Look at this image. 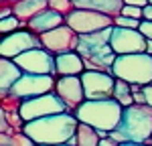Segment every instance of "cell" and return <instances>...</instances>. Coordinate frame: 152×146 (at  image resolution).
<instances>
[{
	"label": "cell",
	"instance_id": "4dcf8cb0",
	"mask_svg": "<svg viewBox=\"0 0 152 146\" xmlns=\"http://www.w3.org/2000/svg\"><path fill=\"white\" fill-rule=\"evenodd\" d=\"M146 53H148V55H152V39H148V41H146Z\"/></svg>",
	"mask_w": 152,
	"mask_h": 146
},
{
	"label": "cell",
	"instance_id": "ac0fdd59",
	"mask_svg": "<svg viewBox=\"0 0 152 146\" xmlns=\"http://www.w3.org/2000/svg\"><path fill=\"white\" fill-rule=\"evenodd\" d=\"M73 4L85 6L89 10H97L102 14H118L122 12V0H73Z\"/></svg>",
	"mask_w": 152,
	"mask_h": 146
},
{
	"label": "cell",
	"instance_id": "d6a6232c",
	"mask_svg": "<svg viewBox=\"0 0 152 146\" xmlns=\"http://www.w3.org/2000/svg\"><path fill=\"white\" fill-rule=\"evenodd\" d=\"M148 2H150V4H152V0H148Z\"/></svg>",
	"mask_w": 152,
	"mask_h": 146
},
{
	"label": "cell",
	"instance_id": "4fadbf2b",
	"mask_svg": "<svg viewBox=\"0 0 152 146\" xmlns=\"http://www.w3.org/2000/svg\"><path fill=\"white\" fill-rule=\"evenodd\" d=\"M69 26L73 31L87 35V33H95L110 26V18L107 14H95V12H87V10H77L69 16Z\"/></svg>",
	"mask_w": 152,
	"mask_h": 146
},
{
	"label": "cell",
	"instance_id": "1f68e13d",
	"mask_svg": "<svg viewBox=\"0 0 152 146\" xmlns=\"http://www.w3.org/2000/svg\"><path fill=\"white\" fill-rule=\"evenodd\" d=\"M39 146H71V144H39Z\"/></svg>",
	"mask_w": 152,
	"mask_h": 146
},
{
	"label": "cell",
	"instance_id": "cb8c5ba5",
	"mask_svg": "<svg viewBox=\"0 0 152 146\" xmlns=\"http://www.w3.org/2000/svg\"><path fill=\"white\" fill-rule=\"evenodd\" d=\"M122 14H124V16H130V18H138V20H140L142 16H144V8H140V6H128V4H126V6L122 8Z\"/></svg>",
	"mask_w": 152,
	"mask_h": 146
},
{
	"label": "cell",
	"instance_id": "277c9868",
	"mask_svg": "<svg viewBox=\"0 0 152 146\" xmlns=\"http://www.w3.org/2000/svg\"><path fill=\"white\" fill-rule=\"evenodd\" d=\"M112 73L118 79H124L128 83L148 85L152 83V55L148 53L118 55L116 63L112 65Z\"/></svg>",
	"mask_w": 152,
	"mask_h": 146
},
{
	"label": "cell",
	"instance_id": "30bf717a",
	"mask_svg": "<svg viewBox=\"0 0 152 146\" xmlns=\"http://www.w3.org/2000/svg\"><path fill=\"white\" fill-rule=\"evenodd\" d=\"M39 45H41V39H37L33 33H28V31H16V33H10L8 36L2 39L0 53L6 59H16L18 55H23V53L31 51V49H37Z\"/></svg>",
	"mask_w": 152,
	"mask_h": 146
},
{
	"label": "cell",
	"instance_id": "6da1fadb",
	"mask_svg": "<svg viewBox=\"0 0 152 146\" xmlns=\"http://www.w3.org/2000/svg\"><path fill=\"white\" fill-rule=\"evenodd\" d=\"M77 128H79L77 116L71 112H63L41 120L26 122L23 126V132L31 136L37 144H67L75 136Z\"/></svg>",
	"mask_w": 152,
	"mask_h": 146
},
{
	"label": "cell",
	"instance_id": "836d02e7",
	"mask_svg": "<svg viewBox=\"0 0 152 146\" xmlns=\"http://www.w3.org/2000/svg\"><path fill=\"white\" fill-rule=\"evenodd\" d=\"M148 144H152V140H150V142H148Z\"/></svg>",
	"mask_w": 152,
	"mask_h": 146
},
{
	"label": "cell",
	"instance_id": "7a4b0ae2",
	"mask_svg": "<svg viewBox=\"0 0 152 146\" xmlns=\"http://www.w3.org/2000/svg\"><path fill=\"white\" fill-rule=\"evenodd\" d=\"M73 114L77 116L79 122L95 128L97 132L112 134L122 120L124 108L114 97H110V99H85Z\"/></svg>",
	"mask_w": 152,
	"mask_h": 146
},
{
	"label": "cell",
	"instance_id": "9c48e42d",
	"mask_svg": "<svg viewBox=\"0 0 152 146\" xmlns=\"http://www.w3.org/2000/svg\"><path fill=\"white\" fill-rule=\"evenodd\" d=\"M14 63L23 69V73H37V75H53V73H57L55 57H51L49 51H43L39 47L18 55L14 59Z\"/></svg>",
	"mask_w": 152,
	"mask_h": 146
},
{
	"label": "cell",
	"instance_id": "4316f807",
	"mask_svg": "<svg viewBox=\"0 0 152 146\" xmlns=\"http://www.w3.org/2000/svg\"><path fill=\"white\" fill-rule=\"evenodd\" d=\"M128 6H140V8H144V6H148L150 2L148 0H124Z\"/></svg>",
	"mask_w": 152,
	"mask_h": 146
},
{
	"label": "cell",
	"instance_id": "d4e9b609",
	"mask_svg": "<svg viewBox=\"0 0 152 146\" xmlns=\"http://www.w3.org/2000/svg\"><path fill=\"white\" fill-rule=\"evenodd\" d=\"M138 31H140L146 39H152V20H142L140 26H138Z\"/></svg>",
	"mask_w": 152,
	"mask_h": 146
},
{
	"label": "cell",
	"instance_id": "9a60e30c",
	"mask_svg": "<svg viewBox=\"0 0 152 146\" xmlns=\"http://www.w3.org/2000/svg\"><path fill=\"white\" fill-rule=\"evenodd\" d=\"M20 77H23V69L14 61L2 57V61H0V89H2V93L10 91L12 85L16 83Z\"/></svg>",
	"mask_w": 152,
	"mask_h": 146
},
{
	"label": "cell",
	"instance_id": "2e32d148",
	"mask_svg": "<svg viewBox=\"0 0 152 146\" xmlns=\"http://www.w3.org/2000/svg\"><path fill=\"white\" fill-rule=\"evenodd\" d=\"M61 14L55 10H45L41 12V14H37L35 18H31V28L35 31V33H49V31H53V28H57L61 26Z\"/></svg>",
	"mask_w": 152,
	"mask_h": 146
},
{
	"label": "cell",
	"instance_id": "8fae6325",
	"mask_svg": "<svg viewBox=\"0 0 152 146\" xmlns=\"http://www.w3.org/2000/svg\"><path fill=\"white\" fill-rule=\"evenodd\" d=\"M55 93H57L65 106L69 110H75L85 101V91H83V83H81V77L77 75H65V77H59L57 85H55Z\"/></svg>",
	"mask_w": 152,
	"mask_h": 146
},
{
	"label": "cell",
	"instance_id": "44dd1931",
	"mask_svg": "<svg viewBox=\"0 0 152 146\" xmlns=\"http://www.w3.org/2000/svg\"><path fill=\"white\" fill-rule=\"evenodd\" d=\"M2 146H39L24 132H14V134H2Z\"/></svg>",
	"mask_w": 152,
	"mask_h": 146
},
{
	"label": "cell",
	"instance_id": "5b68a950",
	"mask_svg": "<svg viewBox=\"0 0 152 146\" xmlns=\"http://www.w3.org/2000/svg\"><path fill=\"white\" fill-rule=\"evenodd\" d=\"M63 112H69V108L65 106V101L53 91V93H45V96L39 97H31V99H24L18 114L23 122H33V120H41V118H47V116H55V114H63Z\"/></svg>",
	"mask_w": 152,
	"mask_h": 146
},
{
	"label": "cell",
	"instance_id": "7402d4cb",
	"mask_svg": "<svg viewBox=\"0 0 152 146\" xmlns=\"http://www.w3.org/2000/svg\"><path fill=\"white\" fill-rule=\"evenodd\" d=\"M16 28H18V18H14V16H6V18L0 20V31H2L4 35H6V33L10 35Z\"/></svg>",
	"mask_w": 152,
	"mask_h": 146
},
{
	"label": "cell",
	"instance_id": "484cf974",
	"mask_svg": "<svg viewBox=\"0 0 152 146\" xmlns=\"http://www.w3.org/2000/svg\"><path fill=\"white\" fill-rule=\"evenodd\" d=\"M142 91H144V97H146V106L152 108V83L142 85Z\"/></svg>",
	"mask_w": 152,
	"mask_h": 146
},
{
	"label": "cell",
	"instance_id": "8992f818",
	"mask_svg": "<svg viewBox=\"0 0 152 146\" xmlns=\"http://www.w3.org/2000/svg\"><path fill=\"white\" fill-rule=\"evenodd\" d=\"M55 77L53 75H37V73H23V77L12 85V93L18 96L20 99H31V97H39L45 93H53L55 91Z\"/></svg>",
	"mask_w": 152,
	"mask_h": 146
},
{
	"label": "cell",
	"instance_id": "e0dca14e",
	"mask_svg": "<svg viewBox=\"0 0 152 146\" xmlns=\"http://www.w3.org/2000/svg\"><path fill=\"white\" fill-rule=\"evenodd\" d=\"M99 140L102 138H99V134H97L95 128L79 122V128H77L75 136L71 138L67 144H71V146H99Z\"/></svg>",
	"mask_w": 152,
	"mask_h": 146
},
{
	"label": "cell",
	"instance_id": "3957f363",
	"mask_svg": "<svg viewBox=\"0 0 152 146\" xmlns=\"http://www.w3.org/2000/svg\"><path fill=\"white\" fill-rule=\"evenodd\" d=\"M120 144L124 142H150L152 140V108L134 104L124 108L118 128L110 134Z\"/></svg>",
	"mask_w": 152,
	"mask_h": 146
},
{
	"label": "cell",
	"instance_id": "f1b7e54d",
	"mask_svg": "<svg viewBox=\"0 0 152 146\" xmlns=\"http://www.w3.org/2000/svg\"><path fill=\"white\" fill-rule=\"evenodd\" d=\"M144 18H146V20H152V4L144 6Z\"/></svg>",
	"mask_w": 152,
	"mask_h": 146
},
{
	"label": "cell",
	"instance_id": "d6986e66",
	"mask_svg": "<svg viewBox=\"0 0 152 146\" xmlns=\"http://www.w3.org/2000/svg\"><path fill=\"white\" fill-rule=\"evenodd\" d=\"M114 99L120 101L122 108H130L134 106V93H132V83L124 81V79H116V87H114Z\"/></svg>",
	"mask_w": 152,
	"mask_h": 146
},
{
	"label": "cell",
	"instance_id": "ffe728a7",
	"mask_svg": "<svg viewBox=\"0 0 152 146\" xmlns=\"http://www.w3.org/2000/svg\"><path fill=\"white\" fill-rule=\"evenodd\" d=\"M47 6V0H23L16 4V14L24 18V16H33V14H41V10Z\"/></svg>",
	"mask_w": 152,
	"mask_h": 146
},
{
	"label": "cell",
	"instance_id": "5bb4252c",
	"mask_svg": "<svg viewBox=\"0 0 152 146\" xmlns=\"http://www.w3.org/2000/svg\"><path fill=\"white\" fill-rule=\"evenodd\" d=\"M55 69L61 77L65 75H81L83 69H85V61L79 53H73V51H67V53H59L55 57Z\"/></svg>",
	"mask_w": 152,
	"mask_h": 146
},
{
	"label": "cell",
	"instance_id": "7c38bea8",
	"mask_svg": "<svg viewBox=\"0 0 152 146\" xmlns=\"http://www.w3.org/2000/svg\"><path fill=\"white\" fill-rule=\"evenodd\" d=\"M41 43L53 51V53H67L69 49H77V43L79 39L73 36V28H67V26H57L49 33H43L41 36Z\"/></svg>",
	"mask_w": 152,
	"mask_h": 146
},
{
	"label": "cell",
	"instance_id": "83f0119b",
	"mask_svg": "<svg viewBox=\"0 0 152 146\" xmlns=\"http://www.w3.org/2000/svg\"><path fill=\"white\" fill-rule=\"evenodd\" d=\"M99 146H120V142L114 140L112 136H107V138H102V140H99Z\"/></svg>",
	"mask_w": 152,
	"mask_h": 146
},
{
	"label": "cell",
	"instance_id": "ba28073f",
	"mask_svg": "<svg viewBox=\"0 0 152 146\" xmlns=\"http://www.w3.org/2000/svg\"><path fill=\"white\" fill-rule=\"evenodd\" d=\"M146 36L136 28H122L116 26L112 33L110 45L116 55H132V53H146Z\"/></svg>",
	"mask_w": 152,
	"mask_h": 146
},
{
	"label": "cell",
	"instance_id": "f546056e",
	"mask_svg": "<svg viewBox=\"0 0 152 146\" xmlns=\"http://www.w3.org/2000/svg\"><path fill=\"white\" fill-rule=\"evenodd\" d=\"M120 146H152V144H148V142H124Z\"/></svg>",
	"mask_w": 152,
	"mask_h": 146
},
{
	"label": "cell",
	"instance_id": "603a6c76",
	"mask_svg": "<svg viewBox=\"0 0 152 146\" xmlns=\"http://www.w3.org/2000/svg\"><path fill=\"white\" fill-rule=\"evenodd\" d=\"M116 24L122 26V28H138V26H140L138 18H130V16H124V14L116 18Z\"/></svg>",
	"mask_w": 152,
	"mask_h": 146
},
{
	"label": "cell",
	"instance_id": "52a82bcc",
	"mask_svg": "<svg viewBox=\"0 0 152 146\" xmlns=\"http://www.w3.org/2000/svg\"><path fill=\"white\" fill-rule=\"evenodd\" d=\"M83 91H85V99H110L114 97V87H116V79L105 71H83L81 75Z\"/></svg>",
	"mask_w": 152,
	"mask_h": 146
}]
</instances>
